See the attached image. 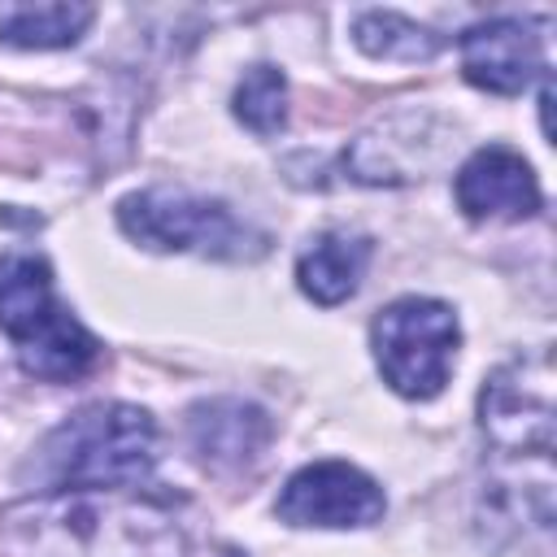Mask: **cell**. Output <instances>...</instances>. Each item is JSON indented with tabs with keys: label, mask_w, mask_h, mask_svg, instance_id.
Listing matches in <instances>:
<instances>
[{
	"label": "cell",
	"mask_w": 557,
	"mask_h": 557,
	"mask_svg": "<svg viewBox=\"0 0 557 557\" xmlns=\"http://www.w3.org/2000/svg\"><path fill=\"white\" fill-rule=\"evenodd\" d=\"M4 557H187L174 505L144 487L30 492L0 509Z\"/></svg>",
	"instance_id": "1"
},
{
	"label": "cell",
	"mask_w": 557,
	"mask_h": 557,
	"mask_svg": "<svg viewBox=\"0 0 557 557\" xmlns=\"http://www.w3.org/2000/svg\"><path fill=\"white\" fill-rule=\"evenodd\" d=\"M157 453L161 435L148 409L126 400H91L30 448L17 479L26 496L70 487H139L157 470Z\"/></svg>",
	"instance_id": "2"
},
{
	"label": "cell",
	"mask_w": 557,
	"mask_h": 557,
	"mask_svg": "<svg viewBox=\"0 0 557 557\" xmlns=\"http://www.w3.org/2000/svg\"><path fill=\"white\" fill-rule=\"evenodd\" d=\"M0 331L17 366L44 383H74L100 361V339L57 296L52 265L39 252L0 257Z\"/></svg>",
	"instance_id": "3"
},
{
	"label": "cell",
	"mask_w": 557,
	"mask_h": 557,
	"mask_svg": "<svg viewBox=\"0 0 557 557\" xmlns=\"http://www.w3.org/2000/svg\"><path fill=\"white\" fill-rule=\"evenodd\" d=\"M117 226L148 252H191L213 261H252L265 235L235 218L226 200L187 187H139L117 200Z\"/></svg>",
	"instance_id": "4"
},
{
	"label": "cell",
	"mask_w": 557,
	"mask_h": 557,
	"mask_svg": "<svg viewBox=\"0 0 557 557\" xmlns=\"http://www.w3.org/2000/svg\"><path fill=\"white\" fill-rule=\"evenodd\" d=\"M461 326L435 296H400L370 322V352L383 383L405 400H435L453 374Z\"/></svg>",
	"instance_id": "5"
},
{
	"label": "cell",
	"mask_w": 557,
	"mask_h": 557,
	"mask_svg": "<svg viewBox=\"0 0 557 557\" xmlns=\"http://www.w3.org/2000/svg\"><path fill=\"white\" fill-rule=\"evenodd\" d=\"M479 435L487 457H553L557 383L548 348L509 357L487 374L479 387Z\"/></svg>",
	"instance_id": "6"
},
{
	"label": "cell",
	"mask_w": 557,
	"mask_h": 557,
	"mask_svg": "<svg viewBox=\"0 0 557 557\" xmlns=\"http://www.w3.org/2000/svg\"><path fill=\"white\" fill-rule=\"evenodd\" d=\"M553 457H487L474 527L500 557H548L553 553Z\"/></svg>",
	"instance_id": "7"
},
{
	"label": "cell",
	"mask_w": 557,
	"mask_h": 557,
	"mask_svg": "<svg viewBox=\"0 0 557 557\" xmlns=\"http://www.w3.org/2000/svg\"><path fill=\"white\" fill-rule=\"evenodd\" d=\"M457 126L435 109H392L344 148V174L361 187H405L426 178L448 148Z\"/></svg>",
	"instance_id": "8"
},
{
	"label": "cell",
	"mask_w": 557,
	"mask_h": 557,
	"mask_svg": "<svg viewBox=\"0 0 557 557\" xmlns=\"http://www.w3.org/2000/svg\"><path fill=\"white\" fill-rule=\"evenodd\" d=\"M274 513H278V522L305 527V531L309 527L357 531V527H374L387 513V496L352 461H309L283 483Z\"/></svg>",
	"instance_id": "9"
},
{
	"label": "cell",
	"mask_w": 557,
	"mask_h": 557,
	"mask_svg": "<svg viewBox=\"0 0 557 557\" xmlns=\"http://www.w3.org/2000/svg\"><path fill=\"white\" fill-rule=\"evenodd\" d=\"M453 196L470 222H527L544 209L531 161L505 144L470 152L453 174Z\"/></svg>",
	"instance_id": "10"
},
{
	"label": "cell",
	"mask_w": 557,
	"mask_h": 557,
	"mask_svg": "<svg viewBox=\"0 0 557 557\" xmlns=\"http://www.w3.org/2000/svg\"><path fill=\"white\" fill-rule=\"evenodd\" d=\"M457 48L466 83L492 96H518L544 74V35L527 17H487Z\"/></svg>",
	"instance_id": "11"
},
{
	"label": "cell",
	"mask_w": 557,
	"mask_h": 557,
	"mask_svg": "<svg viewBox=\"0 0 557 557\" xmlns=\"http://www.w3.org/2000/svg\"><path fill=\"white\" fill-rule=\"evenodd\" d=\"M270 435H274L270 413L239 396H213L187 409V448L213 474L252 470L270 448Z\"/></svg>",
	"instance_id": "12"
},
{
	"label": "cell",
	"mask_w": 557,
	"mask_h": 557,
	"mask_svg": "<svg viewBox=\"0 0 557 557\" xmlns=\"http://www.w3.org/2000/svg\"><path fill=\"white\" fill-rule=\"evenodd\" d=\"M370 239L366 235H352V231H326L318 235L300 257H296V287L331 309V305H344L357 296L361 278H366V265H370Z\"/></svg>",
	"instance_id": "13"
},
{
	"label": "cell",
	"mask_w": 557,
	"mask_h": 557,
	"mask_svg": "<svg viewBox=\"0 0 557 557\" xmlns=\"http://www.w3.org/2000/svg\"><path fill=\"white\" fill-rule=\"evenodd\" d=\"M91 22L96 9L83 0H0V44L13 48H70Z\"/></svg>",
	"instance_id": "14"
},
{
	"label": "cell",
	"mask_w": 557,
	"mask_h": 557,
	"mask_svg": "<svg viewBox=\"0 0 557 557\" xmlns=\"http://www.w3.org/2000/svg\"><path fill=\"white\" fill-rule=\"evenodd\" d=\"M352 44L374 61H431L444 48V35L396 9H366L352 17Z\"/></svg>",
	"instance_id": "15"
},
{
	"label": "cell",
	"mask_w": 557,
	"mask_h": 557,
	"mask_svg": "<svg viewBox=\"0 0 557 557\" xmlns=\"http://www.w3.org/2000/svg\"><path fill=\"white\" fill-rule=\"evenodd\" d=\"M231 113H235L239 126H248L261 139L278 135L287 126V78H283V70L265 65V61L252 65L239 78L235 96H231Z\"/></svg>",
	"instance_id": "16"
}]
</instances>
